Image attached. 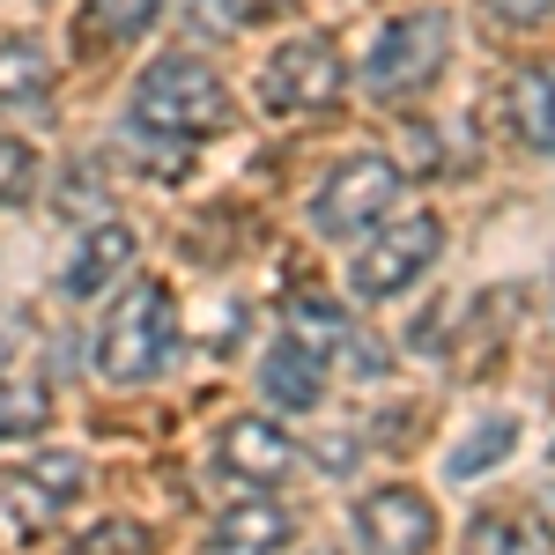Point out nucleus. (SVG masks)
<instances>
[{
  "label": "nucleus",
  "instance_id": "nucleus-14",
  "mask_svg": "<svg viewBox=\"0 0 555 555\" xmlns=\"http://www.w3.org/2000/svg\"><path fill=\"white\" fill-rule=\"evenodd\" d=\"M282 334L304 341L311 356H348V341H356L348 311H334L326 297H289V304H282Z\"/></svg>",
  "mask_w": 555,
  "mask_h": 555
},
{
  "label": "nucleus",
  "instance_id": "nucleus-19",
  "mask_svg": "<svg viewBox=\"0 0 555 555\" xmlns=\"http://www.w3.org/2000/svg\"><path fill=\"white\" fill-rule=\"evenodd\" d=\"M30 193H38V149L0 133V208H23Z\"/></svg>",
  "mask_w": 555,
  "mask_h": 555
},
{
  "label": "nucleus",
  "instance_id": "nucleus-2",
  "mask_svg": "<svg viewBox=\"0 0 555 555\" xmlns=\"http://www.w3.org/2000/svg\"><path fill=\"white\" fill-rule=\"evenodd\" d=\"M127 119L141 133H164V141H201V133L230 127V89H222V75H215L208 60L164 52V60H149V75L133 82Z\"/></svg>",
  "mask_w": 555,
  "mask_h": 555
},
{
  "label": "nucleus",
  "instance_id": "nucleus-4",
  "mask_svg": "<svg viewBox=\"0 0 555 555\" xmlns=\"http://www.w3.org/2000/svg\"><path fill=\"white\" fill-rule=\"evenodd\" d=\"M452 52V23L437 8H415V15H392L378 38H371V60H363V89L371 96H415V89L437 82Z\"/></svg>",
  "mask_w": 555,
  "mask_h": 555
},
{
  "label": "nucleus",
  "instance_id": "nucleus-20",
  "mask_svg": "<svg viewBox=\"0 0 555 555\" xmlns=\"http://www.w3.org/2000/svg\"><path fill=\"white\" fill-rule=\"evenodd\" d=\"M481 8H489L496 23H512V30H541L555 15V0H481Z\"/></svg>",
  "mask_w": 555,
  "mask_h": 555
},
{
  "label": "nucleus",
  "instance_id": "nucleus-5",
  "mask_svg": "<svg viewBox=\"0 0 555 555\" xmlns=\"http://www.w3.org/2000/svg\"><path fill=\"white\" fill-rule=\"evenodd\" d=\"M392 208H400V164L392 156H348L319 185L311 230H326V237H371Z\"/></svg>",
  "mask_w": 555,
  "mask_h": 555
},
{
  "label": "nucleus",
  "instance_id": "nucleus-9",
  "mask_svg": "<svg viewBox=\"0 0 555 555\" xmlns=\"http://www.w3.org/2000/svg\"><path fill=\"white\" fill-rule=\"evenodd\" d=\"M215 460H222V474H237L245 489H282L304 452H297V437L274 429L267 415H230L222 437H215Z\"/></svg>",
  "mask_w": 555,
  "mask_h": 555
},
{
  "label": "nucleus",
  "instance_id": "nucleus-7",
  "mask_svg": "<svg viewBox=\"0 0 555 555\" xmlns=\"http://www.w3.org/2000/svg\"><path fill=\"white\" fill-rule=\"evenodd\" d=\"M82 489H89V467L75 452H38V460L0 474V512L15 518L23 533H44V526H60L82 504Z\"/></svg>",
  "mask_w": 555,
  "mask_h": 555
},
{
  "label": "nucleus",
  "instance_id": "nucleus-16",
  "mask_svg": "<svg viewBox=\"0 0 555 555\" xmlns=\"http://www.w3.org/2000/svg\"><path fill=\"white\" fill-rule=\"evenodd\" d=\"M164 15V0H82V38L89 44H133Z\"/></svg>",
  "mask_w": 555,
  "mask_h": 555
},
{
  "label": "nucleus",
  "instance_id": "nucleus-11",
  "mask_svg": "<svg viewBox=\"0 0 555 555\" xmlns=\"http://www.w3.org/2000/svg\"><path fill=\"white\" fill-rule=\"evenodd\" d=\"M259 392H267L274 408H289V415H311V408L326 400V356H311L304 341L274 334L267 356H259Z\"/></svg>",
  "mask_w": 555,
  "mask_h": 555
},
{
  "label": "nucleus",
  "instance_id": "nucleus-15",
  "mask_svg": "<svg viewBox=\"0 0 555 555\" xmlns=\"http://www.w3.org/2000/svg\"><path fill=\"white\" fill-rule=\"evenodd\" d=\"M44 89H52V60H44V44L38 38H8V44H0V112L38 104Z\"/></svg>",
  "mask_w": 555,
  "mask_h": 555
},
{
  "label": "nucleus",
  "instance_id": "nucleus-8",
  "mask_svg": "<svg viewBox=\"0 0 555 555\" xmlns=\"http://www.w3.org/2000/svg\"><path fill=\"white\" fill-rule=\"evenodd\" d=\"M348 526H356V555H429L437 548V504L423 489H371Z\"/></svg>",
  "mask_w": 555,
  "mask_h": 555
},
{
  "label": "nucleus",
  "instance_id": "nucleus-17",
  "mask_svg": "<svg viewBox=\"0 0 555 555\" xmlns=\"http://www.w3.org/2000/svg\"><path fill=\"white\" fill-rule=\"evenodd\" d=\"M512 444H518V423H512V415H489V423H474V429H467V444H452L444 474H452V481H474L481 467H496Z\"/></svg>",
  "mask_w": 555,
  "mask_h": 555
},
{
  "label": "nucleus",
  "instance_id": "nucleus-12",
  "mask_svg": "<svg viewBox=\"0 0 555 555\" xmlns=\"http://www.w3.org/2000/svg\"><path fill=\"white\" fill-rule=\"evenodd\" d=\"M282 548H289V512L267 496H245L215 518V555H282Z\"/></svg>",
  "mask_w": 555,
  "mask_h": 555
},
{
  "label": "nucleus",
  "instance_id": "nucleus-1",
  "mask_svg": "<svg viewBox=\"0 0 555 555\" xmlns=\"http://www.w3.org/2000/svg\"><path fill=\"white\" fill-rule=\"evenodd\" d=\"M178 356V304L164 282H133V289H119V304L104 311V326H96V371H104V385H119V392H133V385H156L164 371H171Z\"/></svg>",
  "mask_w": 555,
  "mask_h": 555
},
{
  "label": "nucleus",
  "instance_id": "nucleus-6",
  "mask_svg": "<svg viewBox=\"0 0 555 555\" xmlns=\"http://www.w3.org/2000/svg\"><path fill=\"white\" fill-rule=\"evenodd\" d=\"M341 89H348V67H341V52H334V38H319V30L282 38L274 60H267V75H259L267 112H326Z\"/></svg>",
  "mask_w": 555,
  "mask_h": 555
},
{
  "label": "nucleus",
  "instance_id": "nucleus-13",
  "mask_svg": "<svg viewBox=\"0 0 555 555\" xmlns=\"http://www.w3.org/2000/svg\"><path fill=\"white\" fill-rule=\"evenodd\" d=\"M512 127L526 149H541V156H555V67H518L512 75Z\"/></svg>",
  "mask_w": 555,
  "mask_h": 555
},
{
  "label": "nucleus",
  "instance_id": "nucleus-23",
  "mask_svg": "<svg viewBox=\"0 0 555 555\" xmlns=\"http://www.w3.org/2000/svg\"><path fill=\"white\" fill-rule=\"evenodd\" d=\"M297 555H334V548H297Z\"/></svg>",
  "mask_w": 555,
  "mask_h": 555
},
{
  "label": "nucleus",
  "instance_id": "nucleus-3",
  "mask_svg": "<svg viewBox=\"0 0 555 555\" xmlns=\"http://www.w3.org/2000/svg\"><path fill=\"white\" fill-rule=\"evenodd\" d=\"M437 253H444V222L429 208L385 215L378 230L356 245V259H348V289H356V304H385V297H400V289H415L437 267Z\"/></svg>",
  "mask_w": 555,
  "mask_h": 555
},
{
  "label": "nucleus",
  "instance_id": "nucleus-22",
  "mask_svg": "<svg viewBox=\"0 0 555 555\" xmlns=\"http://www.w3.org/2000/svg\"><path fill=\"white\" fill-rule=\"evenodd\" d=\"M274 8H289V0H222V23H259Z\"/></svg>",
  "mask_w": 555,
  "mask_h": 555
},
{
  "label": "nucleus",
  "instance_id": "nucleus-21",
  "mask_svg": "<svg viewBox=\"0 0 555 555\" xmlns=\"http://www.w3.org/2000/svg\"><path fill=\"white\" fill-rule=\"evenodd\" d=\"M474 555H526L504 518H474Z\"/></svg>",
  "mask_w": 555,
  "mask_h": 555
},
{
  "label": "nucleus",
  "instance_id": "nucleus-18",
  "mask_svg": "<svg viewBox=\"0 0 555 555\" xmlns=\"http://www.w3.org/2000/svg\"><path fill=\"white\" fill-rule=\"evenodd\" d=\"M44 423H52V392L38 378L0 371V437H38Z\"/></svg>",
  "mask_w": 555,
  "mask_h": 555
},
{
  "label": "nucleus",
  "instance_id": "nucleus-10",
  "mask_svg": "<svg viewBox=\"0 0 555 555\" xmlns=\"http://www.w3.org/2000/svg\"><path fill=\"white\" fill-rule=\"evenodd\" d=\"M127 267H133V230H127V222H96V230L75 237V253H67V267H60V289H67L75 304L104 297Z\"/></svg>",
  "mask_w": 555,
  "mask_h": 555
}]
</instances>
